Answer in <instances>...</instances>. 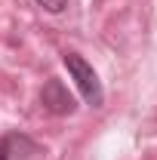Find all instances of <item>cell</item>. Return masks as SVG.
Segmentation results:
<instances>
[{
  "instance_id": "cell-1",
  "label": "cell",
  "mask_w": 157,
  "mask_h": 160,
  "mask_svg": "<svg viewBox=\"0 0 157 160\" xmlns=\"http://www.w3.org/2000/svg\"><path fill=\"white\" fill-rule=\"evenodd\" d=\"M65 68H68V74L74 77V83H77L80 96L86 99V105L102 108L105 92H102V83H99V74L93 71V65L83 59V56H77V52H65Z\"/></svg>"
},
{
  "instance_id": "cell-2",
  "label": "cell",
  "mask_w": 157,
  "mask_h": 160,
  "mask_svg": "<svg viewBox=\"0 0 157 160\" xmlns=\"http://www.w3.org/2000/svg\"><path fill=\"white\" fill-rule=\"evenodd\" d=\"M40 102L49 114H71L77 105H74V96L68 92V86L62 83L59 77H49L40 89Z\"/></svg>"
},
{
  "instance_id": "cell-3",
  "label": "cell",
  "mask_w": 157,
  "mask_h": 160,
  "mask_svg": "<svg viewBox=\"0 0 157 160\" xmlns=\"http://www.w3.org/2000/svg\"><path fill=\"white\" fill-rule=\"evenodd\" d=\"M37 3L43 6V9H46V12H62L68 0H37Z\"/></svg>"
},
{
  "instance_id": "cell-4",
  "label": "cell",
  "mask_w": 157,
  "mask_h": 160,
  "mask_svg": "<svg viewBox=\"0 0 157 160\" xmlns=\"http://www.w3.org/2000/svg\"><path fill=\"white\" fill-rule=\"evenodd\" d=\"M0 160H9V154H6V142H0Z\"/></svg>"
}]
</instances>
